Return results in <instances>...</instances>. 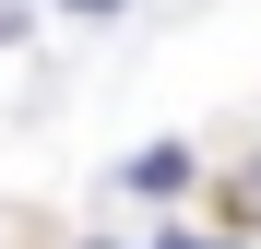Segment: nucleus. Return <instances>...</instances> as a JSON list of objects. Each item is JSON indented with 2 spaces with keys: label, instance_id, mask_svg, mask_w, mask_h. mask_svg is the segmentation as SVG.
I'll use <instances>...</instances> for the list:
<instances>
[{
  "label": "nucleus",
  "instance_id": "nucleus-1",
  "mask_svg": "<svg viewBox=\"0 0 261 249\" xmlns=\"http://www.w3.org/2000/svg\"><path fill=\"white\" fill-rule=\"evenodd\" d=\"M130 190H190V143H143V154H130Z\"/></svg>",
  "mask_w": 261,
  "mask_h": 249
},
{
  "label": "nucleus",
  "instance_id": "nucleus-2",
  "mask_svg": "<svg viewBox=\"0 0 261 249\" xmlns=\"http://www.w3.org/2000/svg\"><path fill=\"white\" fill-rule=\"evenodd\" d=\"M226 202H238V226H261V166H249V178H238Z\"/></svg>",
  "mask_w": 261,
  "mask_h": 249
},
{
  "label": "nucleus",
  "instance_id": "nucleus-3",
  "mask_svg": "<svg viewBox=\"0 0 261 249\" xmlns=\"http://www.w3.org/2000/svg\"><path fill=\"white\" fill-rule=\"evenodd\" d=\"M154 249H226V237H202V226H166V237H154Z\"/></svg>",
  "mask_w": 261,
  "mask_h": 249
},
{
  "label": "nucleus",
  "instance_id": "nucleus-4",
  "mask_svg": "<svg viewBox=\"0 0 261 249\" xmlns=\"http://www.w3.org/2000/svg\"><path fill=\"white\" fill-rule=\"evenodd\" d=\"M71 12H119V0H71Z\"/></svg>",
  "mask_w": 261,
  "mask_h": 249
},
{
  "label": "nucleus",
  "instance_id": "nucleus-5",
  "mask_svg": "<svg viewBox=\"0 0 261 249\" xmlns=\"http://www.w3.org/2000/svg\"><path fill=\"white\" fill-rule=\"evenodd\" d=\"M0 36H24V12H0Z\"/></svg>",
  "mask_w": 261,
  "mask_h": 249
}]
</instances>
